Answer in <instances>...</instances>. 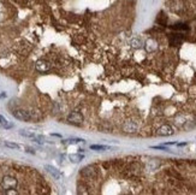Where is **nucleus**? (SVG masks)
<instances>
[{"label": "nucleus", "instance_id": "f257e3e1", "mask_svg": "<svg viewBox=\"0 0 196 195\" xmlns=\"http://www.w3.org/2000/svg\"><path fill=\"white\" fill-rule=\"evenodd\" d=\"M0 184H1V188L3 189H16V187L18 185V181L16 177L11 176V175H6L1 178V182H0Z\"/></svg>", "mask_w": 196, "mask_h": 195}, {"label": "nucleus", "instance_id": "f03ea898", "mask_svg": "<svg viewBox=\"0 0 196 195\" xmlns=\"http://www.w3.org/2000/svg\"><path fill=\"white\" fill-rule=\"evenodd\" d=\"M13 117L19 119V120H24V122H29L32 119V116H31V112L29 111H25V110H15L12 112Z\"/></svg>", "mask_w": 196, "mask_h": 195}, {"label": "nucleus", "instance_id": "7ed1b4c3", "mask_svg": "<svg viewBox=\"0 0 196 195\" xmlns=\"http://www.w3.org/2000/svg\"><path fill=\"white\" fill-rule=\"evenodd\" d=\"M68 122L75 125H81L83 123V116L80 112H71L68 116Z\"/></svg>", "mask_w": 196, "mask_h": 195}, {"label": "nucleus", "instance_id": "20e7f679", "mask_svg": "<svg viewBox=\"0 0 196 195\" xmlns=\"http://www.w3.org/2000/svg\"><path fill=\"white\" fill-rule=\"evenodd\" d=\"M35 69L39 72H47L51 69V64L46 60H38L35 63Z\"/></svg>", "mask_w": 196, "mask_h": 195}, {"label": "nucleus", "instance_id": "39448f33", "mask_svg": "<svg viewBox=\"0 0 196 195\" xmlns=\"http://www.w3.org/2000/svg\"><path fill=\"white\" fill-rule=\"evenodd\" d=\"M172 134H173V129L171 125L165 124V125H161L158 129V135H160V136H170Z\"/></svg>", "mask_w": 196, "mask_h": 195}, {"label": "nucleus", "instance_id": "423d86ee", "mask_svg": "<svg viewBox=\"0 0 196 195\" xmlns=\"http://www.w3.org/2000/svg\"><path fill=\"white\" fill-rule=\"evenodd\" d=\"M81 174H82L84 177H89V178H93V177L95 176L96 171H95V169H94L93 166H85L84 169H82Z\"/></svg>", "mask_w": 196, "mask_h": 195}, {"label": "nucleus", "instance_id": "0eeeda50", "mask_svg": "<svg viewBox=\"0 0 196 195\" xmlns=\"http://www.w3.org/2000/svg\"><path fill=\"white\" fill-rule=\"evenodd\" d=\"M45 169L47 170V172L48 174H51L55 179H60V177H61V174L59 172V170H57L55 168H53V166H51V165H45Z\"/></svg>", "mask_w": 196, "mask_h": 195}, {"label": "nucleus", "instance_id": "6e6552de", "mask_svg": "<svg viewBox=\"0 0 196 195\" xmlns=\"http://www.w3.org/2000/svg\"><path fill=\"white\" fill-rule=\"evenodd\" d=\"M69 159L72 162H80V161H82L84 159V155L82 153H74V154H70L69 155Z\"/></svg>", "mask_w": 196, "mask_h": 195}, {"label": "nucleus", "instance_id": "1a4fd4ad", "mask_svg": "<svg viewBox=\"0 0 196 195\" xmlns=\"http://www.w3.org/2000/svg\"><path fill=\"white\" fill-rule=\"evenodd\" d=\"M0 126H3L4 129H11V128H13V124L11 122H9L5 117L0 116Z\"/></svg>", "mask_w": 196, "mask_h": 195}, {"label": "nucleus", "instance_id": "9d476101", "mask_svg": "<svg viewBox=\"0 0 196 195\" xmlns=\"http://www.w3.org/2000/svg\"><path fill=\"white\" fill-rule=\"evenodd\" d=\"M156 47H158V45H156V42L154 40H148L146 42V49L148 52H154L156 49Z\"/></svg>", "mask_w": 196, "mask_h": 195}, {"label": "nucleus", "instance_id": "9b49d317", "mask_svg": "<svg viewBox=\"0 0 196 195\" xmlns=\"http://www.w3.org/2000/svg\"><path fill=\"white\" fill-rule=\"evenodd\" d=\"M90 149L102 152V151H110V149H111V147L105 146V145H91V146H90Z\"/></svg>", "mask_w": 196, "mask_h": 195}, {"label": "nucleus", "instance_id": "f8f14e48", "mask_svg": "<svg viewBox=\"0 0 196 195\" xmlns=\"http://www.w3.org/2000/svg\"><path fill=\"white\" fill-rule=\"evenodd\" d=\"M80 142H84V140H82V139H69V140L63 141L64 145H76Z\"/></svg>", "mask_w": 196, "mask_h": 195}, {"label": "nucleus", "instance_id": "ddd939ff", "mask_svg": "<svg viewBox=\"0 0 196 195\" xmlns=\"http://www.w3.org/2000/svg\"><path fill=\"white\" fill-rule=\"evenodd\" d=\"M131 47H134V48H140V47H142V41L139 40V39H133V40H131Z\"/></svg>", "mask_w": 196, "mask_h": 195}, {"label": "nucleus", "instance_id": "4468645a", "mask_svg": "<svg viewBox=\"0 0 196 195\" xmlns=\"http://www.w3.org/2000/svg\"><path fill=\"white\" fill-rule=\"evenodd\" d=\"M4 145H5L6 147H9V148H12V149H21V148H22L18 143H15V142H5Z\"/></svg>", "mask_w": 196, "mask_h": 195}, {"label": "nucleus", "instance_id": "2eb2a0df", "mask_svg": "<svg viewBox=\"0 0 196 195\" xmlns=\"http://www.w3.org/2000/svg\"><path fill=\"white\" fill-rule=\"evenodd\" d=\"M173 28H175V29H185V30L188 29V27H186V25H184V24H176Z\"/></svg>", "mask_w": 196, "mask_h": 195}, {"label": "nucleus", "instance_id": "dca6fc26", "mask_svg": "<svg viewBox=\"0 0 196 195\" xmlns=\"http://www.w3.org/2000/svg\"><path fill=\"white\" fill-rule=\"evenodd\" d=\"M152 148H154V149H161V151H169L165 146H153Z\"/></svg>", "mask_w": 196, "mask_h": 195}, {"label": "nucleus", "instance_id": "f3484780", "mask_svg": "<svg viewBox=\"0 0 196 195\" xmlns=\"http://www.w3.org/2000/svg\"><path fill=\"white\" fill-rule=\"evenodd\" d=\"M25 152H28V153H30V154H35V151L31 149V148H29V147H25Z\"/></svg>", "mask_w": 196, "mask_h": 195}, {"label": "nucleus", "instance_id": "a211bd4d", "mask_svg": "<svg viewBox=\"0 0 196 195\" xmlns=\"http://www.w3.org/2000/svg\"><path fill=\"white\" fill-rule=\"evenodd\" d=\"M0 98H6V93L5 92H0Z\"/></svg>", "mask_w": 196, "mask_h": 195}]
</instances>
